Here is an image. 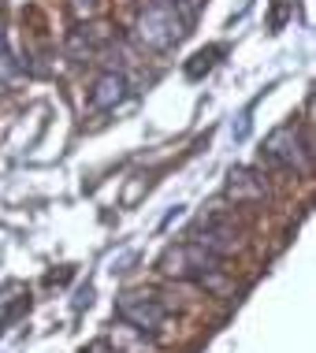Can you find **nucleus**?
Instances as JSON below:
<instances>
[{
	"instance_id": "nucleus-10",
	"label": "nucleus",
	"mask_w": 316,
	"mask_h": 353,
	"mask_svg": "<svg viewBox=\"0 0 316 353\" xmlns=\"http://www.w3.org/2000/svg\"><path fill=\"white\" fill-rule=\"evenodd\" d=\"M101 8H104V0H71L75 19H86V23H90L93 15H101Z\"/></svg>"
},
{
	"instance_id": "nucleus-1",
	"label": "nucleus",
	"mask_w": 316,
	"mask_h": 353,
	"mask_svg": "<svg viewBox=\"0 0 316 353\" xmlns=\"http://www.w3.org/2000/svg\"><path fill=\"white\" fill-rule=\"evenodd\" d=\"M186 19L179 15V8L171 0H141L138 23H134V37L152 52H168L183 41Z\"/></svg>"
},
{
	"instance_id": "nucleus-5",
	"label": "nucleus",
	"mask_w": 316,
	"mask_h": 353,
	"mask_svg": "<svg viewBox=\"0 0 316 353\" xmlns=\"http://www.w3.org/2000/svg\"><path fill=\"white\" fill-rule=\"evenodd\" d=\"M190 238H194L197 245H205L208 253H216V256H227L231 250H238V231H235V223H227L219 212L201 219Z\"/></svg>"
},
{
	"instance_id": "nucleus-9",
	"label": "nucleus",
	"mask_w": 316,
	"mask_h": 353,
	"mask_svg": "<svg viewBox=\"0 0 316 353\" xmlns=\"http://www.w3.org/2000/svg\"><path fill=\"white\" fill-rule=\"evenodd\" d=\"M12 79H15V60H12V52H8V45H4V34H0V90H4Z\"/></svg>"
},
{
	"instance_id": "nucleus-11",
	"label": "nucleus",
	"mask_w": 316,
	"mask_h": 353,
	"mask_svg": "<svg viewBox=\"0 0 316 353\" xmlns=\"http://www.w3.org/2000/svg\"><path fill=\"white\" fill-rule=\"evenodd\" d=\"M82 353H119V350H112L108 342H93V346H90V350H82Z\"/></svg>"
},
{
	"instance_id": "nucleus-3",
	"label": "nucleus",
	"mask_w": 316,
	"mask_h": 353,
	"mask_svg": "<svg viewBox=\"0 0 316 353\" xmlns=\"http://www.w3.org/2000/svg\"><path fill=\"white\" fill-rule=\"evenodd\" d=\"M116 316L127 323V327L138 331V335H157L168 320V305L152 290H127V294H119V301H116Z\"/></svg>"
},
{
	"instance_id": "nucleus-7",
	"label": "nucleus",
	"mask_w": 316,
	"mask_h": 353,
	"mask_svg": "<svg viewBox=\"0 0 316 353\" xmlns=\"http://www.w3.org/2000/svg\"><path fill=\"white\" fill-rule=\"evenodd\" d=\"M250 171H231V183H227V194L235 197V201H242V197H264V186L250 183Z\"/></svg>"
},
{
	"instance_id": "nucleus-6",
	"label": "nucleus",
	"mask_w": 316,
	"mask_h": 353,
	"mask_svg": "<svg viewBox=\"0 0 316 353\" xmlns=\"http://www.w3.org/2000/svg\"><path fill=\"white\" fill-rule=\"evenodd\" d=\"M127 97V79L119 71H104L90 90V112H108Z\"/></svg>"
},
{
	"instance_id": "nucleus-8",
	"label": "nucleus",
	"mask_w": 316,
	"mask_h": 353,
	"mask_svg": "<svg viewBox=\"0 0 316 353\" xmlns=\"http://www.w3.org/2000/svg\"><path fill=\"white\" fill-rule=\"evenodd\" d=\"M219 52H224V49H216V45H213V49H201L194 60L186 63V79H190V82H197L201 74H208V71L216 68V56H219Z\"/></svg>"
},
{
	"instance_id": "nucleus-2",
	"label": "nucleus",
	"mask_w": 316,
	"mask_h": 353,
	"mask_svg": "<svg viewBox=\"0 0 316 353\" xmlns=\"http://www.w3.org/2000/svg\"><path fill=\"white\" fill-rule=\"evenodd\" d=\"M160 272L164 275H175V279H194V283H205L208 275H219L224 272V256L208 253L205 245H197L194 238L175 250H168L160 256Z\"/></svg>"
},
{
	"instance_id": "nucleus-4",
	"label": "nucleus",
	"mask_w": 316,
	"mask_h": 353,
	"mask_svg": "<svg viewBox=\"0 0 316 353\" xmlns=\"http://www.w3.org/2000/svg\"><path fill=\"white\" fill-rule=\"evenodd\" d=\"M309 141L302 138V130L294 127V123H286V127H275L272 134H268L264 149H261V160L268 168H283V171H305L309 168Z\"/></svg>"
}]
</instances>
